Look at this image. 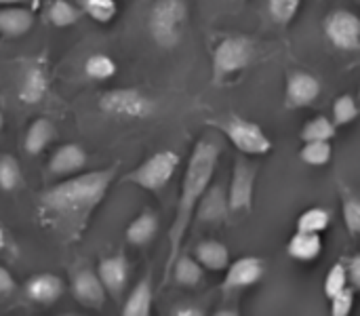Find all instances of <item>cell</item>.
I'll return each mask as SVG.
<instances>
[{
    "label": "cell",
    "mask_w": 360,
    "mask_h": 316,
    "mask_svg": "<svg viewBox=\"0 0 360 316\" xmlns=\"http://www.w3.org/2000/svg\"><path fill=\"white\" fill-rule=\"evenodd\" d=\"M171 315L175 316H202V308H198V306H177V308H173V312Z\"/></svg>",
    "instance_id": "cell-39"
},
{
    "label": "cell",
    "mask_w": 360,
    "mask_h": 316,
    "mask_svg": "<svg viewBox=\"0 0 360 316\" xmlns=\"http://www.w3.org/2000/svg\"><path fill=\"white\" fill-rule=\"evenodd\" d=\"M188 23V4L186 0H156L148 15V30L152 40L158 46H175Z\"/></svg>",
    "instance_id": "cell-3"
},
{
    "label": "cell",
    "mask_w": 360,
    "mask_h": 316,
    "mask_svg": "<svg viewBox=\"0 0 360 316\" xmlns=\"http://www.w3.org/2000/svg\"><path fill=\"white\" fill-rule=\"evenodd\" d=\"M264 272H266L264 260H259L255 255H245V258L236 260L234 264H228L221 289L228 293L230 291H243V289L259 283L264 279Z\"/></svg>",
    "instance_id": "cell-12"
},
{
    "label": "cell",
    "mask_w": 360,
    "mask_h": 316,
    "mask_svg": "<svg viewBox=\"0 0 360 316\" xmlns=\"http://www.w3.org/2000/svg\"><path fill=\"white\" fill-rule=\"evenodd\" d=\"M97 277L105 289V293L114 300L120 302L124 287L129 283V262L122 253L103 258L97 266Z\"/></svg>",
    "instance_id": "cell-14"
},
{
    "label": "cell",
    "mask_w": 360,
    "mask_h": 316,
    "mask_svg": "<svg viewBox=\"0 0 360 316\" xmlns=\"http://www.w3.org/2000/svg\"><path fill=\"white\" fill-rule=\"evenodd\" d=\"M348 285H350V283H348L346 264H342V262L333 264L331 270H329V274H327V279H325V285H323L325 296H327V298H333L335 293H340V291L346 289Z\"/></svg>",
    "instance_id": "cell-34"
},
{
    "label": "cell",
    "mask_w": 360,
    "mask_h": 316,
    "mask_svg": "<svg viewBox=\"0 0 360 316\" xmlns=\"http://www.w3.org/2000/svg\"><path fill=\"white\" fill-rule=\"evenodd\" d=\"M255 167L249 165L245 158L234 163L232 182L228 188V211L230 213H247L253 207V192H255Z\"/></svg>",
    "instance_id": "cell-9"
},
{
    "label": "cell",
    "mask_w": 360,
    "mask_h": 316,
    "mask_svg": "<svg viewBox=\"0 0 360 316\" xmlns=\"http://www.w3.org/2000/svg\"><path fill=\"white\" fill-rule=\"evenodd\" d=\"M15 279H13V274L6 270V268H2L0 266V298H4V296H11L13 291H15Z\"/></svg>",
    "instance_id": "cell-38"
},
{
    "label": "cell",
    "mask_w": 360,
    "mask_h": 316,
    "mask_svg": "<svg viewBox=\"0 0 360 316\" xmlns=\"http://www.w3.org/2000/svg\"><path fill=\"white\" fill-rule=\"evenodd\" d=\"M331 156H333L331 141H306L304 148L300 150L302 163H306V165H310V167L329 165Z\"/></svg>",
    "instance_id": "cell-29"
},
{
    "label": "cell",
    "mask_w": 360,
    "mask_h": 316,
    "mask_svg": "<svg viewBox=\"0 0 360 316\" xmlns=\"http://www.w3.org/2000/svg\"><path fill=\"white\" fill-rule=\"evenodd\" d=\"M84 165H86V152L78 144H63L49 158V171L61 177L80 173Z\"/></svg>",
    "instance_id": "cell-17"
},
{
    "label": "cell",
    "mask_w": 360,
    "mask_h": 316,
    "mask_svg": "<svg viewBox=\"0 0 360 316\" xmlns=\"http://www.w3.org/2000/svg\"><path fill=\"white\" fill-rule=\"evenodd\" d=\"M205 268L190 255H177L173 268H171V277L175 279V283L179 287H196L202 281Z\"/></svg>",
    "instance_id": "cell-24"
},
{
    "label": "cell",
    "mask_w": 360,
    "mask_h": 316,
    "mask_svg": "<svg viewBox=\"0 0 360 316\" xmlns=\"http://www.w3.org/2000/svg\"><path fill=\"white\" fill-rule=\"evenodd\" d=\"M23 186V175L13 154H0V190L15 192Z\"/></svg>",
    "instance_id": "cell-26"
},
{
    "label": "cell",
    "mask_w": 360,
    "mask_h": 316,
    "mask_svg": "<svg viewBox=\"0 0 360 316\" xmlns=\"http://www.w3.org/2000/svg\"><path fill=\"white\" fill-rule=\"evenodd\" d=\"M323 251V239L321 234L316 232H304V230H297L289 245H287V253L289 258L297 260V262H314Z\"/></svg>",
    "instance_id": "cell-21"
},
{
    "label": "cell",
    "mask_w": 360,
    "mask_h": 316,
    "mask_svg": "<svg viewBox=\"0 0 360 316\" xmlns=\"http://www.w3.org/2000/svg\"><path fill=\"white\" fill-rule=\"evenodd\" d=\"M219 154H221V146L215 139H209V137H202L200 141H196V146L192 150V156H190L186 173H184L175 217H173V224L169 228V253H167V264H165V270H162V281L165 283L171 279V268H173L177 255L181 253V243H184V239L188 234V228H190V224L194 220L196 203H198L200 194L207 190V186L211 184V179L215 175Z\"/></svg>",
    "instance_id": "cell-2"
},
{
    "label": "cell",
    "mask_w": 360,
    "mask_h": 316,
    "mask_svg": "<svg viewBox=\"0 0 360 316\" xmlns=\"http://www.w3.org/2000/svg\"><path fill=\"white\" fill-rule=\"evenodd\" d=\"M344 222L350 232V236L360 234V201L354 196H348L344 201Z\"/></svg>",
    "instance_id": "cell-35"
},
{
    "label": "cell",
    "mask_w": 360,
    "mask_h": 316,
    "mask_svg": "<svg viewBox=\"0 0 360 316\" xmlns=\"http://www.w3.org/2000/svg\"><path fill=\"white\" fill-rule=\"evenodd\" d=\"M346 272H348V283H352V289L360 287V255L350 258V264H346Z\"/></svg>",
    "instance_id": "cell-37"
},
{
    "label": "cell",
    "mask_w": 360,
    "mask_h": 316,
    "mask_svg": "<svg viewBox=\"0 0 360 316\" xmlns=\"http://www.w3.org/2000/svg\"><path fill=\"white\" fill-rule=\"evenodd\" d=\"M359 118V106H356V99L352 95H340L335 101H333V125L335 127H344V125H350Z\"/></svg>",
    "instance_id": "cell-32"
},
{
    "label": "cell",
    "mask_w": 360,
    "mask_h": 316,
    "mask_svg": "<svg viewBox=\"0 0 360 316\" xmlns=\"http://www.w3.org/2000/svg\"><path fill=\"white\" fill-rule=\"evenodd\" d=\"M118 165L72 175L38 196V220L63 245L82 241L95 209L103 203Z\"/></svg>",
    "instance_id": "cell-1"
},
{
    "label": "cell",
    "mask_w": 360,
    "mask_h": 316,
    "mask_svg": "<svg viewBox=\"0 0 360 316\" xmlns=\"http://www.w3.org/2000/svg\"><path fill=\"white\" fill-rule=\"evenodd\" d=\"M70 287H72L74 300H76L80 306L91 308V310L103 308L108 293H105V289H103V285H101L97 272L89 270V268H82V270L74 272L72 285H70Z\"/></svg>",
    "instance_id": "cell-13"
},
{
    "label": "cell",
    "mask_w": 360,
    "mask_h": 316,
    "mask_svg": "<svg viewBox=\"0 0 360 316\" xmlns=\"http://www.w3.org/2000/svg\"><path fill=\"white\" fill-rule=\"evenodd\" d=\"M300 6H302V0H268L270 17L281 25L291 23L297 15Z\"/></svg>",
    "instance_id": "cell-33"
},
{
    "label": "cell",
    "mask_w": 360,
    "mask_h": 316,
    "mask_svg": "<svg viewBox=\"0 0 360 316\" xmlns=\"http://www.w3.org/2000/svg\"><path fill=\"white\" fill-rule=\"evenodd\" d=\"M207 125L219 129L240 154H247V156H264V154H268L272 150V141L264 133V129L257 122L247 120L243 116L230 114V116L219 118V120H209Z\"/></svg>",
    "instance_id": "cell-4"
},
{
    "label": "cell",
    "mask_w": 360,
    "mask_h": 316,
    "mask_svg": "<svg viewBox=\"0 0 360 316\" xmlns=\"http://www.w3.org/2000/svg\"><path fill=\"white\" fill-rule=\"evenodd\" d=\"M49 93V72L42 59H32L23 65L19 84H17V99L25 106H36L44 101Z\"/></svg>",
    "instance_id": "cell-10"
},
{
    "label": "cell",
    "mask_w": 360,
    "mask_h": 316,
    "mask_svg": "<svg viewBox=\"0 0 360 316\" xmlns=\"http://www.w3.org/2000/svg\"><path fill=\"white\" fill-rule=\"evenodd\" d=\"M331 224V213L323 207H312L308 211H304L297 220V230H304V232H325Z\"/></svg>",
    "instance_id": "cell-30"
},
{
    "label": "cell",
    "mask_w": 360,
    "mask_h": 316,
    "mask_svg": "<svg viewBox=\"0 0 360 316\" xmlns=\"http://www.w3.org/2000/svg\"><path fill=\"white\" fill-rule=\"evenodd\" d=\"M116 70V61L105 53H93L84 61V74L93 80H110Z\"/></svg>",
    "instance_id": "cell-28"
},
{
    "label": "cell",
    "mask_w": 360,
    "mask_h": 316,
    "mask_svg": "<svg viewBox=\"0 0 360 316\" xmlns=\"http://www.w3.org/2000/svg\"><path fill=\"white\" fill-rule=\"evenodd\" d=\"M179 165V154L173 150H160L146 158L139 167H135L131 173L124 175L127 184H133L137 188H143L148 192H160L171 177L175 175V169Z\"/></svg>",
    "instance_id": "cell-5"
},
{
    "label": "cell",
    "mask_w": 360,
    "mask_h": 316,
    "mask_svg": "<svg viewBox=\"0 0 360 316\" xmlns=\"http://www.w3.org/2000/svg\"><path fill=\"white\" fill-rule=\"evenodd\" d=\"M55 137V125L51 118H36L27 131H25V137H23V150L30 154V156H38L46 150V146L53 141Z\"/></svg>",
    "instance_id": "cell-20"
},
{
    "label": "cell",
    "mask_w": 360,
    "mask_h": 316,
    "mask_svg": "<svg viewBox=\"0 0 360 316\" xmlns=\"http://www.w3.org/2000/svg\"><path fill=\"white\" fill-rule=\"evenodd\" d=\"M158 234V215L154 211H141L129 226H127V241L135 247H146Z\"/></svg>",
    "instance_id": "cell-22"
},
{
    "label": "cell",
    "mask_w": 360,
    "mask_h": 316,
    "mask_svg": "<svg viewBox=\"0 0 360 316\" xmlns=\"http://www.w3.org/2000/svg\"><path fill=\"white\" fill-rule=\"evenodd\" d=\"M255 55V46L247 36H228L213 51V82L219 84L232 74L245 70Z\"/></svg>",
    "instance_id": "cell-6"
},
{
    "label": "cell",
    "mask_w": 360,
    "mask_h": 316,
    "mask_svg": "<svg viewBox=\"0 0 360 316\" xmlns=\"http://www.w3.org/2000/svg\"><path fill=\"white\" fill-rule=\"evenodd\" d=\"M329 300H331V315L348 316L352 312V306H354V289L346 287V289H342L340 293H335Z\"/></svg>",
    "instance_id": "cell-36"
},
{
    "label": "cell",
    "mask_w": 360,
    "mask_h": 316,
    "mask_svg": "<svg viewBox=\"0 0 360 316\" xmlns=\"http://www.w3.org/2000/svg\"><path fill=\"white\" fill-rule=\"evenodd\" d=\"M327 40L340 51H359L360 49V19L346 8H338L323 21Z\"/></svg>",
    "instance_id": "cell-8"
},
{
    "label": "cell",
    "mask_w": 360,
    "mask_h": 316,
    "mask_svg": "<svg viewBox=\"0 0 360 316\" xmlns=\"http://www.w3.org/2000/svg\"><path fill=\"white\" fill-rule=\"evenodd\" d=\"M194 260L211 272H221L230 264V251L219 241H200L194 247Z\"/></svg>",
    "instance_id": "cell-19"
},
{
    "label": "cell",
    "mask_w": 360,
    "mask_h": 316,
    "mask_svg": "<svg viewBox=\"0 0 360 316\" xmlns=\"http://www.w3.org/2000/svg\"><path fill=\"white\" fill-rule=\"evenodd\" d=\"M228 196L221 186H207V190L200 194L194 217L198 222H209V224H219L228 217Z\"/></svg>",
    "instance_id": "cell-16"
},
{
    "label": "cell",
    "mask_w": 360,
    "mask_h": 316,
    "mask_svg": "<svg viewBox=\"0 0 360 316\" xmlns=\"http://www.w3.org/2000/svg\"><path fill=\"white\" fill-rule=\"evenodd\" d=\"M152 300H154V289H152V279L148 274L129 293L122 306V316H148L152 312Z\"/></svg>",
    "instance_id": "cell-23"
},
{
    "label": "cell",
    "mask_w": 360,
    "mask_h": 316,
    "mask_svg": "<svg viewBox=\"0 0 360 316\" xmlns=\"http://www.w3.org/2000/svg\"><path fill=\"white\" fill-rule=\"evenodd\" d=\"M338 127L327 118V116H314L312 120H308L300 133V137L304 141H331L335 137Z\"/></svg>",
    "instance_id": "cell-27"
},
{
    "label": "cell",
    "mask_w": 360,
    "mask_h": 316,
    "mask_svg": "<svg viewBox=\"0 0 360 316\" xmlns=\"http://www.w3.org/2000/svg\"><path fill=\"white\" fill-rule=\"evenodd\" d=\"M99 108L101 112L116 116V118H127V120H141L148 118L156 103L152 97H148L141 89H112L99 97Z\"/></svg>",
    "instance_id": "cell-7"
},
{
    "label": "cell",
    "mask_w": 360,
    "mask_h": 316,
    "mask_svg": "<svg viewBox=\"0 0 360 316\" xmlns=\"http://www.w3.org/2000/svg\"><path fill=\"white\" fill-rule=\"evenodd\" d=\"M23 293L27 300H32L40 306H51L63 296V283L59 277H55L51 272L32 274L23 285Z\"/></svg>",
    "instance_id": "cell-15"
},
{
    "label": "cell",
    "mask_w": 360,
    "mask_h": 316,
    "mask_svg": "<svg viewBox=\"0 0 360 316\" xmlns=\"http://www.w3.org/2000/svg\"><path fill=\"white\" fill-rule=\"evenodd\" d=\"M80 11L97 23H110L118 13V4L116 0H80Z\"/></svg>",
    "instance_id": "cell-31"
},
{
    "label": "cell",
    "mask_w": 360,
    "mask_h": 316,
    "mask_svg": "<svg viewBox=\"0 0 360 316\" xmlns=\"http://www.w3.org/2000/svg\"><path fill=\"white\" fill-rule=\"evenodd\" d=\"M21 2H25V0H0V4H2V6H11V4H21Z\"/></svg>",
    "instance_id": "cell-41"
},
{
    "label": "cell",
    "mask_w": 360,
    "mask_h": 316,
    "mask_svg": "<svg viewBox=\"0 0 360 316\" xmlns=\"http://www.w3.org/2000/svg\"><path fill=\"white\" fill-rule=\"evenodd\" d=\"M34 25V13L25 6H2L0 8V36L19 38Z\"/></svg>",
    "instance_id": "cell-18"
},
{
    "label": "cell",
    "mask_w": 360,
    "mask_h": 316,
    "mask_svg": "<svg viewBox=\"0 0 360 316\" xmlns=\"http://www.w3.org/2000/svg\"><path fill=\"white\" fill-rule=\"evenodd\" d=\"M2 127H4V114H2V110H0V131H2Z\"/></svg>",
    "instance_id": "cell-42"
},
{
    "label": "cell",
    "mask_w": 360,
    "mask_h": 316,
    "mask_svg": "<svg viewBox=\"0 0 360 316\" xmlns=\"http://www.w3.org/2000/svg\"><path fill=\"white\" fill-rule=\"evenodd\" d=\"M321 95V80L304 70H295L287 76L285 106L289 110H300L312 106Z\"/></svg>",
    "instance_id": "cell-11"
},
{
    "label": "cell",
    "mask_w": 360,
    "mask_h": 316,
    "mask_svg": "<svg viewBox=\"0 0 360 316\" xmlns=\"http://www.w3.org/2000/svg\"><path fill=\"white\" fill-rule=\"evenodd\" d=\"M4 249H6V232L0 226V251H4Z\"/></svg>",
    "instance_id": "cell-40"
},
{
    "label": "cell",
    "mask_w": 360,
    "mask_h": 316,
    "mask_svg": "<svg viewBox=\"0 0 360 316\" xmlns=\"http://www.w3.org/2000/svg\"><path fill=\"white\" fill-rule=\"evenodd\" d=\"M80 15H82V11L78 6H74L70 0H53L46 11V19L55 27H70L80 19Z\"/></svg>",
    "instance_id": "cell-25"
}]
</instances>
